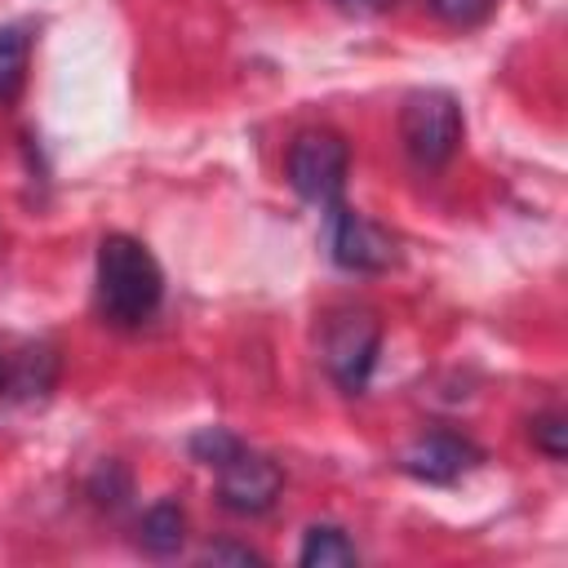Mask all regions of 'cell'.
I'll list each match as a JSON object with an SVG mask.
<instances>
[{
  "label": "cell",
  "mask_w": 568,
  "mask_h": 568,
  "mask_svg": "<svg viewBox=\"0 0 568 568\" xmlns=\"http://www.w3.org/2000/svg\"><path fill=\"white\" fill-rule=\"evenodd\" d=\"M186 537V515L178 510V501H155L142 524H138V541L151 550V555H173Z\"/></svg>",
  "instance_id": "cell-10"
},
{
  "label": "cell",
  "mask_w": 568,
  "mask_h": 568,
  "mask_svg": "<svg viewBox=\"0 0 568 568\" xmlns=\"http://www.w3.org/2000/svg\"><path fill=\"white\" fill-rule=\"evenodd\" d=\"M288 182L302 200L311 204H337L342 186H346V169H351V146L342 133L333 129H302L288 146Z\"/></svg>",
  "instance_id": "cell-4"
},
{
  "label": "cell",
  "mask_w": 568,
  "mask_h": 568,
  "mask_svg": "<svg viewBox=\"0 0 568 568\" xmlns=\"http://www.w3.org/2000/svg\"><path fill=\"white\" fill-rule=\"evenodd\" d=\"M532 444H537L550 462H559V457L568 453V422H564V413H541V417L532 422Z\"/></svg>",
  "instance_id": "cell-12"
},
{
  "label": "cell",
  "mask_w": 568,
  "mask_h": 568,
  "mask_svg": "<svg viewBox=\"0 0 568 568\" xmlns=\"http://www.w3.org/2000/svg\"><path fill=\"white\" fill-rule=\"evenodd\" d=\"M235 448H240V439L226 435V430H217V426H213V430H200V435L191 439V453H195L204 466H217V462H222L226 453H235Z\"/></svg>",
  "instance_id": "cell-14"
},
{
  "label": "cell",
  "mask_w": 568,
  "mask_h": 568,
  "mask_svg": "<svg viewBox=\"0 0 568 568\" xmlns=\"http://www.w3.org/2000/svg\"><path fill=\"white\" fill-rule=\"evenodd\" d=\"M399 138L413 164L439 169L462 146V106L444 89H417L399 106Z\"/></svg>",
  "instance_id": "cell-2"
},
{
  "label": "cell",
  "mask_w": 568,
  "mask_h": 568,
  "mask_svg": "<svg viewBox=\"0 0 568 568\" xmlns=\"http://www.w3.org/2000/svg\"><path fill=\"white\" fill-rule=\"evenodd\" d=\"M164 297V275L155 253L133 235H102L98 244V306L111 324L133 328L155 315Z\"/></svg>",
  "instance_id": "cell-1"
},
{
  "label": "cell",
  "mask_w": 568,
  "mask_h": 568,
  "mask_svg": "<svg viewBox=\"0 0 568 568\" xmlns=\"http://www.w3.org/2000/svg\"><path fill=\"white\" fill-rule=\"evenodd\" d=\"M377 342H382V328H377V315L364 311V306H342L324 320V337H320V355H324V368L328 377L346 390V395H359L368 386V373L377 364Z\"/></svg>",
  "instance_id": "cell-3"
},
{
  "label": "cell",
  "mask_w": 568,
  "mask_h": 568,
  "mask_svg": "<svg viewBox=\"0 0 568 568\" xmlns=\"http://www.w3.org/2000/svg\"><path fill=\"white\" fill-rule=\"evenodd\" d=\"M342 13H351V18H368V13H382V9H390L395 0H333Z\"/></svg>",
  "instance_id": "cell-15"
},
{
  "label": "cell",
  "mask_w": 568,
  "mask_h": 568,
  "mask_svg": "<svg viewBox=\"0 0 568 568\" xmlns=\"http://www.w3.org/2000/svg\"><path fill=\"white\" fill-rule=\"evenodd\" d=\"M209 559H235V564H262V555L240 550V546H209Z\"/></svg>",
  "instance_id": "cell-16"
},
{
  "label": "cell",
  "mask_w": 568,
  "mask_h": 568,
  "mask_svg": "<svg viewBox=\"0 0 568 568\" xmlns=\"http://www.w3.org/2000/svg\"><path fill=\"white\" fill-rule=\"evenodd\" d=\"M297 559H302L306 568H346V564L359 559V550H355V541H351L342 528H333V524H315V528H306Z\"/></svg>",
  "instance_id": "cell-9"
},
{
  "label": "cell",
  "mask_w": 568,
  "mask_h": 568,
  "mask_svg": "<svg viewBox=\"0 0 568 568\" xmlns=\"http://www.w3.org/2000/svg\"><path fill=\"white\" fill-rule=\"evenodd\" d=\"M475 444L453 435V430H430L422 435L408 453H404V470L413 479H426V484H453L457 475H466L475 466Z\"/></svg>",
  "instance_id": "cell-7"
},
{
  "label": "cell",
  "mask_w": 568,
  "mask_h": 568,
  "mask_svg": "<svg viewBox=\"0 0 568 568\" xmlns=\"http://www.w3.org/2000/svg\"><path fill=\"white\" fill-rule=\"evenodd\" d=\"M31 36L22 27H0V106H9L27 84Z\"/></svg>",
  "instance_id": "cell-11"
},
{
  "label": "cell",
  "mask_w": 568,
  "mask_h": 568,
  "mask_svg": "<svg viewBox=\"0 0 568 568\" xmlns=\"http://www.w3.org/2000/svg\"><path fill=\"white\" fill-rule=\"evenodd\" d=\"M497 0H430V13L444 18L448 27H475L493 13Z\"/></svg>",
  "instance_id": "cell-13"
},
{
  "label": "cell",
  "mask_w": 568,
  "mask_h": 568,
  "mask_svg": "<svg viewBox=\"0 0 568 568\" xmlns=\"http://www.w3.org/2000/svg\"><path fill=\"white\" fill-rule=\"evenodd\" d=\"M58 382V351L53 346H27L13 355L9 368H0V390L9 399H44Z\"/></svg>",
  "instance_id": "cell-8"
},
{
  "label": "cell",
  "mask_w": 568,
  "mask_h": 568,
  "mask_svg": "<svg viewBox=\"0 0 568 568\" xmlns=\"http://www.w3.org/2000/svg\"><path fill=\"white\" fill-rule=\"evenodd\" d=\"M333 257L346 271H386L395 262V240L364 213L333 204Z\"/></svg>",
  "instance_id": "cell-6"
},
{
  "label": "cell",
  "mask_w": 568,
  "mask_h": 568,
  "mask_svg": "<svg viewBox=\"0 0 568 568\" xmlns=\"http://www.w3.org/2000/svg\"><path fill=\"white\" fill-rule=\"evenodd\" d=\"M213 470H217V501L231 515H262L275 506V497L284 488L280 466L262 453H248L244 444L235 453H226Z\"/></svg>",
  "instance_id": "cell-5"
}]
</instances>
